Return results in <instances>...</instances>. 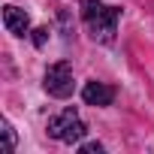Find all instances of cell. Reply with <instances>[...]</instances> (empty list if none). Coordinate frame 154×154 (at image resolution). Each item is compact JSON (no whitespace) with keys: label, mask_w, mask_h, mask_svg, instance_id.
I'll list each match as a JSON object with an SVG mask.
<instances>
[{"label":"cell","mask_w":154,"mask_h":154,"mask_svg":"<svg viewBox=\"0 0 154 154\" xmlns=\"http://www.w3.org/2000/svg\"><path fill=\"white\" fill-rule=\"evenodd\" d=\"M79 9H82V18L88 21L91 36L97 42H115L118 18H121V9L118 6H103L100 0H82Z\"/></svg>","instance_id":"cell-1"},{"label":"cell","mask_w":154,"mask_h":154,"mask_svg":"<svg viewBox=\"0 0 154 154\" xmlns=\"http://www.w3.org/2000/svg\"><path fill=\"white\" fill-rule=\"evenodd\" d=\"M85 133H88V127H85V121L79 118L75 109H63L54 118H48V136H54L60 142H69L72 145V142H79Z\"/></svg>","instance_id":"cell-2"},{"label":"cell","mask_w":154,"mask_h":154,"mask_svg":"<svg viewBox=\"0 0 154 154\" xmlns=\"http://www.w3.org/2000/svg\"><path fill=\"white\" fill-rule=\"evenodd\" d=\"M42 88H45L51 97H57V100H66V97L72 94L75 82H72V69H69L66 60H57V63H51V66L45 69V82H42Z\"/></svg>","instance_id":"cell-3"},{"label":"cell","mask_w":154,"mask_h":154,"mask_svg":"<svg viewBox=\"0 0 154 154\" xmlns=\"http://www.w3.org/2000/svg\"><path fill=\"white\" fill-rule=\"evenodd\" d=\"M3 27H6L12 36H27V33H30V18H27L24 9L6 3V6H3Z\"/></svg>","instance_id":"cell-4"},{"label":"cell","mask_w":154,"mask_h":154,"mask_svg":"<svg viewBox=\"0 0 154 154\" xmlns=\"http://www.w3.org/2000/svg\"><path fill=\"white\" fill-rule=\"evenodd\" d=\"M82 100H85L88 106H112L115 88H109V85H103V82H88V85L82 88Z\"/></svg>","instance_id":"cell-5"},{"label":"cell","mask_w":154,"mask_h":154,"mask_svg":"<svg viewBox=\"0 0 154 154\" xmlns=\"http://www.w3.org/2000/svg\"><path fill=\"white\" fill-rule=\"evenodd\" d=\"M0 127H3V139H6L3 151H6V154H12V151H15V130H12V124H9V121H3Z\"/></svg>","instance_id":"cell-6"},{"label":"cell","mask_w":154,"mask_h":154,"mask_svg":"<svg viewBox=\"0 0 154 154\" xmlns=\"http://www.w3.org/2000/svg\"><path fill=\"white\" fill-rule=\"evenodd\" d=\"M45 42H48V27H36L33 30V45L36 48H45Z\"/></svg>","instance_id":"cell-7"},{"label":"cell","mask_w":154,"mask_h":154,"mask_svg":"<svg viewBox=\"0 0 154 154\" xmlns=\"http://www.w3.org/2000/svg\"><path fill=\"white\" fill-rule=\"evenodd\" d=\"M82 154H103V145L100 142H88V145H82Z\"/></svg>","instance_id":"cell-8"}]
</instances>
